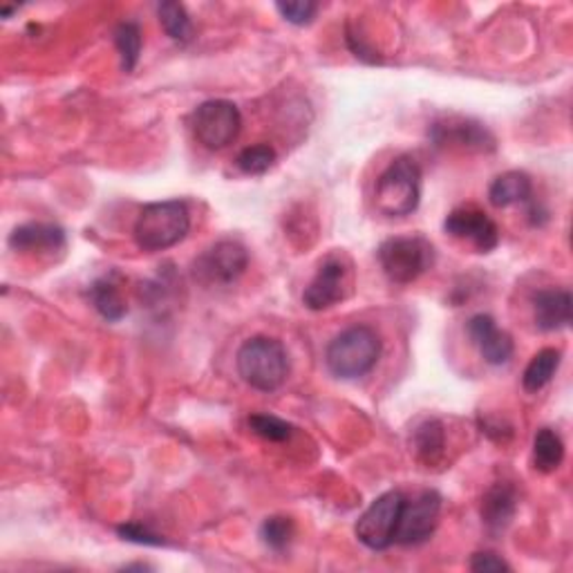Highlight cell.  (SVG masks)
<instances>
[{"instance_id":"1","label":"cell","mask_w":573,"mask_h":573,"mask_svg":"<svg viewBox=\"0 0 573 573\" xmlns=\"http://www.w3.org/2000/svg\"><path fill=\"white\" fill-rule=\"evenodd\" d=\"M238 374L258 393H276L289 376V356L280 341L269 337L246 339L235 354Z\"/></svg>"},{"instance_id":"2","label":"cell","mask_w":573,"mask_h":573,"mask_svg":"<svg viewBox=\"0 0 573 573\" xmlns=\"http://www.w3.org/2000/svg\"><path fill=\"white\" fill-rule=\"evenodd\" d=\"M381 352H384V343L376 330L370 326H352L330 341L326 363L337 378L356 381L376 367Z\"/></svg>"},{"instance_id":"3","label":"cell","mask_w":573,"mask_h":573,"mask_svg":"<svg viewBox=\"0 0 573 573\" xmlns=\"http://www.w3.org/2000/svg\"><path fill=\"white\" fill-rule=\"evenodd\" d=\"M190 231V213L186 202L166 200L146 205L133 227V238L142 251L155 253L179 244Z\"/></svg>"},{"instance_id":"4","label":"cell","mask_w":573,"mask_h":573,"mask_svg":"<svg viewBox=\"0 0 573 573\" xmlns=\"http://www.w3.org/2000/svg\"><path fill=\"white\" fill-rule=\"evenodd\" d=\"M374 202L388 218H404L417 211L421 202V168L415 157L401 155L381 173Z\"/></svg>"},{"instance_id":"5","label":"cell","mask_w":573,"mask_h":573,"mask_svg":"<svg viewBox=\"0 0 573 573\" xmlns=\"http://www.w3.org/2000/svg\"><path fill=\"white\" fill-rule=\"evenodd\" d=\"M376 258L390 283L410 285L434 265V246L421 235H395L381 242Z\"/></svg>"},{"instance_id":"6","label":"cell","mask_w":573,"mask_h":573,"mask_svg":"<svg viewBox=\"0 0 573 573\" xmlns=\"http://www.w3.org/2000/svg\"><path fill=\"white\" fill-rule=\"evenodd\" d=\"M354 287V267L345 253H330L318 265L316 276L302 291V302L309 311H328L343 302Z\"/></svg>"},{"instance_id":"7","label":"cell","mask_w":573,"mask_h":573,"mask_svg":"<svg viewBox=\"0 0 573 573\" xmlns=\"http://www.w3.org/2000/svg\"><path fill=\"white\" fill-rule=\"evenodd\" d=\"M190 125H194L196 140L207 151H224L242 131V114L233 101L211 99L196 108Z\"/></svg>"},{"instance_id":"8","label":"cell","mask_w":573,"mask_h":573,"mask_svg":"<svg viewBox=\"0 0 573 573\" xmlns=\"http://www.w3.org/2000/svg\"><path fill=\"white\" fill-rule=\"evenodd\" d=\"M406 497L399 491H388L378 495L359 518L354 533L359 542L372 551H386L395 544L397 525L401 518Z\"/></svg>"},{"instance_id":"9","label":"cell","mask_w":573,"mask_h":573,"mask_svg":"<svg viewBox=\"0 0 573 573\" xmlns=\"http://www.w3.org/2000/svg\"><path fill=\"white\" fill-rule=\"evenodd\" d=\"M249 267V251L238 240H220L194 263V276L202 285H231Z\"/></svg>"},{"instance_id":"10","label":"cell","mask_w":573,"mask_h":573,"mask_svg":"<svg viewBox=\"0 0 573 573\" xmlns=\"http://www.w3.org/2000/svg\"><path fill=\"white\" fill-rule=\"evenodd\" d=\"M439 516H441V495L437 491H423L415 499L404 502L395 542L401 547L423 544L437 531Z\"/></svg>"},{"instance_id":"11","label":"cell","mask_w":573,"mask_h":573,"mask_svg":"<svg viewBox=\"0 0 573 573\" xmlns=\"http://www.w3.org/2000/svg\"><path fill=\"white\" fill-rule=\"evenodd\" d=\"M443 231L471 244L477 253H491L499 244V227L477 207H460L443 220Z\"/></svg>"},{"instance_id":"12","label":"cell","mask_w":573,"mask_h":573,"mask_svg":"<svg viewBox=\"0 0 573 573\" xmlns=\"http://www.w3.org/2000/svg\"><path fill=\"white\" fill-rule=\"evenodd\" d=\"M430 140L437 146L460 148L469 153H491L495 151V137L484 123L462 117H449L437 121L430 129Z\"/></svg>"},{"instance_id":"13","label":"cell","mask_w":573,"mask_h":573,"mask_svg":"<svg viewBox=\"0 0 573 573\" xmlns=\"http://www.w3.org/2000/svg\"><path fill=\"white\" fill-rule=\"evenodd\" d=\"M466 330H469V337H471L473 345L477 348L480 356L488 365H506L514 359V352H516L514 339H511V334L497 328L493 316L475 313L469 321Z\"/></svg>"},{"instance_id":"14","label":"cell","mask_w":573,"mask_h":573,"mask_svg":"<svg viewBox=\"0 0 573 573\" xmlns=\"http://www.w3.org/2000/svg\"><path fill=\"white\" fill-rule=\"evenodd\" d=\"M16 253H56L66 249V231L49 222H27L10 233Z\"/></svg>"},{"instance_id":"15","label":"cell","mask_w":573,"mask_h":573,"mask_svg":"<svg viewBox=\"0 0 573 573\" xmlns=\"http://www.w3.org/2000/svg\"><path fill=\"white\" fill-rule=\"evenodd\" d=\"M571 291L540 289L533 296V321L540 332H560L571 326Z\"/></svg>"},{"instance_id":"16","label":"cell","mask_w":573,"mask_h":573,"mask_svg":"<svg viewBox=\"0 0 573 573\" xmlns=\"http://www.w3.org/2000/svg\"><path fill=\"white\" fill-rule=\"evenodd\" d=\"M518 511V493L511 484H493L482 499V522L491 533H502L514 522Z\"/></svg>"},{"instance_id":"17","label":"cell","mask_w":573,"mask_h":573,"mask_svg":"<svg viewBox=\"0 0 573 573\" xmlns=\"http://www.w3.org/2000/svg\"><path fill=\"white\" fill-rule=\"evenodd\" d=\"M533 196V181L522 170H506L488 186V202L495 209H508L529 202Z\"/></svg>"},{"instance_id":"18","label":"cell","mask_w":573,"mask_h":573,"mask_svg":"<svg viewBox=\"0 0 573 573\" xmlns=\"http://www.w3.org/2000/svg\"><path fill=\"white\" fill-rule=\"evenodd\" d=\"M88 296H90L92 307L99 311V316L106 318V321H110V323L121 321V318L129 313V300H125L121 287L112 280V276L97 278L90 285Z\"/></svg>"},{"instance_id":"19","label":"cell","mask_w":573,"mask_h":573,"mask_svg":"<svg viewBox=\"0 0 573 573\" xmlns=\"http://www.w3.org/2000/svg\"><path fill=\"white\" fill-rule=\"evenodd\" d=\"M562 363V352L555 348H544L540 350L527 365L522 374V388L527 393H540L551 384V378L555 376L558 367Z\"/></svg>"},{"instance_id":"20","label":"cell","mask_w":573,"mask_h":573,"mask_svg":"<svg viewBox=\"0 0 573 573\" xmlns=\"http://www.w3.org/2000/svg\"><path fill=\"white\" fill-rule=\"evenodd\" d=\"M564 462V441L551 428H540L533 437V466L549 475L555 473Z\"/></svg>"},{"instance_id":"21","label":"cell","mask_w":573,"mask_h":573,"mask_svg":"<svg viewBox=\"0 0 573 573\" xmlns=\"http://www.w3.org/2000/svg\"><path fill=\"white\" fill-rule=\"evenodd\" d=\"M415 451L417 458L432 466L443 458V449H445V432H443V423L439 419H426L417 430H415Z\"/></svg>"},{"instance_id":"22","label":"cell","mask_w":573,"mask_h":573,"mask_svg":"<svg viewBox=\"0 0 573 573\" xmlns=\"http://www.w3.org/2000/svg\"><path fill=\"white\" fill-rule=\"evenodd\" d=\"M114 45L119 49V58H121V70L123 73H133L140 63L142 56V27L135 21H123L117 25L114 30Z\"/></svg>"},{"instance_id":"23","label":"cell","mask_w":573,"mask_h":573,"mask_svg":"<svg viewBox=\"0 0 573 573\" xmlns=\"http://www.w3.org/2000/svg\"><path fill=\"white\" fill-rule=\"evenodd\" d=\"M157 16L164 27V32L177 41V43H188L194 38V21H190L186 8L175 0H166V3L157 5Z\"/></svg>"},{"instance_id":"24","label":"cell","mask_w":573,"mask_h":573,"mask_svg":"<svg viewBox=\"0 0 573 573\" xmlns=\"http://www.w3.org/2000/svg\"><path fill=\"white\" fill-rule=\"evenodd\" d=\"M296 536V525L291 518L287 516H272L263 522L261 527V538L265 542V547H269L272 551H285Z\"/></svg>"},{"instance_id":"25","label":"cell","mask_w":573,"mask_h":573,"mask_svg":"<svg viewBox=\"0 0 573 573\" xmlns=\"http://www.w3.org/2000/svg\"><path fill=\"white\" fill-rule=\"evenodd\" d=\"M235 164L244 175H265L276 164V151L269 144L246 146L235 157Z\"/></svg>"},{"instance_id":"26","label":"cell","mask_w":573,"mask_h":573,"mask_svg":"<svg viewBox=\"0 0 573 573\" xmlns=\"http://www.w3.org/2000/svg\"><path fill=\"white\" fill-rule=\"evenodd\" d=\"M249 428L265 441L283 443L294 434V426L276 415H251Z\"/></svg>"},{"instance_id":"27","label":"cell","mask_w":573,"mask_h":573,"mask_svg":"<svg viewBox=\"0 0 573 573\" xmlns=\"http://www.w3.org/2000/svg\"><path fill=\"white\" fill-rule=\"evenodd\" d=\"M278 14L291 23V25H309L318 12V5L311 3V0H289V3H278L276 5Z\"/></svg>"},{"instance_id":"28","label":"cell","mask_w":573,"mask_h":573,"mask_svg":"<svg viewBox=\"0 0 573 573\" xmlns=\"http://www.w3.org/2000/svg\"><path fill=\"white\" fill-rule=\"evenodd\" d=\"M117 533L125 542H135V544H144V547H164L166 544V540L159 533L151 531L148 527H144L140 522L121 525V527H117Z\"/></svg>"},{"instance_id":"29","label":"cell","mask_w":573,"mask_h":573,"mask_svg":"<svg viewBox=\"0 0 573 573\" xmlns=\"http://www.w3.org/2000/svg\"><path fill=\"white\" fill-rule=\"evenodd\" d=\"M471 569L477 573H499V571H511V564L493 551H477L471 558Z\"/></svg>"}]
</instances>
